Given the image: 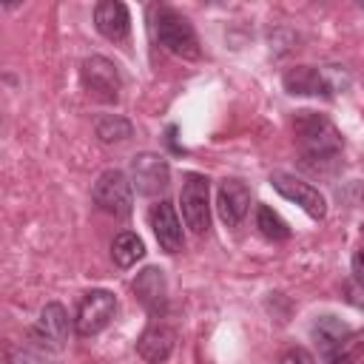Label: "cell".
<instances>
[{
    "mask_svg": "<svg viewBox=\"0 0 364 364\" xmlns=\"http://www.w3.org/2000/svg\"><path fill=\"white\" fill-rule=\"evenodd\" d=\"M293 131H296V148L301 156V165L316 171V173H327L338 165L341 156V134L336 131V125L316 111H299L293 119Z\"/></svg>",
    "mask_w": 364,
    "mask_h": 364,
    "instance_id": "obj_1",
    "label": "cell"
},
{
    "mask_svg": "<svg viewBox=\"0 0 364 364\" xmlns=\"http://www.w3.org/2000/svg\"><path fill=\"white\" fill-rule=\"evenodd\" d=\"M151 31H154V37L162 48H168L171 54H176L182 60H196L202 54L199 37H196L191 20L182 17L179 11L168 9V6H154L151 9Z\"/></svg>",
    "mask_w": 364,
    "mask_h": 364,
    "instance_id": "obj_2",
    "label": "cell"
},
{
    "mask_svg": "<svg viewBox=\"0 0 364 364\" xmlns=\"http://www.w3.org/2000/svg\"><path fill=\"white\" fill-rule=\"evenodd\" d=\"M91 199L94 205L114 216V219H125L131 216V208H134V193H131V179L122 173V171H105L100 173V179L94 182V191H91Z\"/></svg>",
    "mask_w": 364,
    "mask_h": 364,
    "instance_id": "obj_3",
    "label": "cell"
},
{
    "mask_svg": "<svg viewBox=\"0 0 364 364\" xmlns=\"http://www.w3.org/2000/svg\"><path fill=\"white\" fill-rule=\"evenodd\" d=\"M179 205H182V219L185 225L202 236L210 228V185L208 176L202 173H188L182 182V193H179Z\"/></svg>",
    "mask_w": 364,
    "mask_h": 364,
    "instance_id": "obj_4",
    "label": "cell"
},
{
    "mask_svg": "<svg viewBox=\"0 0 364 364\" xmlns=\"http://www.w3.org/2000/svg\"><path fill=\"white\" fill-rule=\"evenodd\" d=\"M117 316V296L111 290H88L77 307L74 330L77 336H97L102 333Z\"/></svg>",
    "mask_w": 364,
    "mask_h": 364,
    "instance_id": "obj_5",
    "label": "cell"
},
{
    "mask_svg": "<svg viewBox=\"0 0 364 364\" xmlns=\"http://www.w3.org/2000/svg\"><path fill=\"white\" fill-rule=\"evenodd\" d=\"M80 77H82V85L85 91L100 100V102H117L119 100V91H122V77H119V68L94 54V57H85L82 65H80Z\"/></svg>",
    "mask_w": 364,
    "mask_h": 364,
    "instance_id": "obj_6",
    "label": "cell"
},
{
    "mask_svg": "<svg viewBox=\"0 0 364 364\" xmlns=\"http://www.w3.org/2000/svg\"><path fill=\"white\" fill-rule=\"evenodd\" d=\"M270 185H273L284 199L296 202L310 219H324V213H327V202H324L321 191L313 188L310 182H304V179H299V176H293V173L276 171V173H270Z\"/></svg>",
    "mask_w": 364,
    "mask_h": 364,
    "instance_id": "obj_7",
    "label": "cell"
},
{
    "mask_svg": "<svg viewBox=\"0 0 364 364\" xmlns=\"http://www.w3.org/2000/svg\"><path fill=\"white\" fill-rule=\"evenodd\" d=\"M131 185L142 193V196H156L171 185V168L165 162V156L142 151L131 159Z\"/></svg>",
    "mask_w": 364,
    "mask_h": 364,
    "instance_id": "obj_8",
    "label": "cell"
},
{
    "mask_svg": "<svg viewBox=\"0 0 364 364\" xmlns=\"http://www.w3.org/2000/svg\"><path fill=\"white\" fill-rule=\"evenodd\" d=\"M282 85L293 97H333L336 94V82L330 80L327 68H316V65L287 68L282 77Z\"/></svg>",
    "mask_w": 364,
    "mask_h": 364,
    "instance_id": "obj_9",
    "label": "cell"
},
{
    "mask_svg": "<svg viewBox=\"0 0 364 364\" xmlns=\"http://www.w3.org/2000/svg\"><path fill=\"white\" fill-rule=\"evenodd\" d=\"M31 338L37 341V347L43 350H51V353H60L68 341V313L63 304L51 301L40 310V318L31 330Z\"/></svg>",
    "mask_w": 364,
    "mask_h": 364,
    "instance_id": "obj_10",
    "label": "cell"
},
{
    "mask_svg": "<svg viewBox=\"0 0 364 364\" xmlns=\"http://www.w3.org/2000/svg\"><path fill=\"white\" fill-rule=\"evenodd\" d=\"M148 225H151V230H154V236H156V242H159V247H162L165 253H179V250H182V245H185L182 222H179L176 208H173L171 202L162 199V202L151 205V210H148Z\"/></svg>",
    "mask_w": 364,
    "mask_h": 364,
    "instance_id": "obj_11",
    "label": "cell"
},
{
    "mask_svg": "<svg viewBox=\"0 0 364 364\" xmlns=\"http://www.w3.org/2000/svg\"><path fill=\"white\" fill-rule=\"evenodd\" d=\"M134 296L151 316H162L168 307V282L159 267H145L134 279Z\"/></svg>",
    "mask_w": 364,
    "mask_h": 364,
    "instance_id": "obj_12",
    "label": "cell"
},
{
    "mask_svg": "<svg viewBox=\"0 0 364 364\" xmlns=\"http://www.w3.org/2000/svg\"><path fill=\"white\" fill-rule=\"evenodd\" d=\"M94 26L97 31L111 40V43H122L131 31V14H128V6L119 3V0H102L94 6Z\"/></svg>",
    "mask_w": 364,
    "mask_h": 364,
    "instance_id": "obj_13",
    "label": "cell"
},
{
    "mask_svg": "<svg viewBox=\"0 0 364 364\" xmlns=\"http://www.w3.org/2000/svg\"><path fill=\"white\" fill-rule=\"evenodd\" d=\"M250 208V191L245 182L239 179H225L219 185V193H216V210H219V219L228 225V228H236L245 213Z\"/></svg>",
    "mask_w": 364,
    "mask_h": 364,
    "instance_id": "obj_14",
    "label": "cell"
},
{
    "mask_svg": "<svg viewBox=\"0 0 364 364\" xmlns=\"http://www.w3.org/2000/svg\"><path fill=\"white\" fill-rule=\"evenodd\" d=\"M173 347H176V333H173L168 324H162V321L148 324V327L142 330V336L136 338V353H139V358H145L148 364H162V361H168L171 353H173Z\"/></svg>",
    "mask_w": 364,
    "mask_h": 364,
    "instance_id": "obj_15",
    "label": "cell"
},
{
    "mask_svg": "<svg viewBox=\"0 0 364 364\" xmlns=\"http://www.w3.org/2000/svg\"><path fill=\"white\" fill-rule=\"evenodd\" d=\"M313 341L318 344V350L330 358V355H336V353H344V344H347V338H350V330H347V324L341 321V318H336V316H321L316 324H313Z\"/></svg>",
    "mask_w": 364,
    "mask_h": 364,
    "instance_id": "obj_16",
    "label": "cell"
},
{
    "mask_svg": "<svg viewBox=\"0 0 364 364\" xmlns=\"http://www.w3.org/2000/svg\"><path fill=\"white\" fill-rule=\"evenodd\" d=\"M142 256H145V245H142V239H139L136 233H131V230H122V233L111 242V259H114L119 267H131V264H136Z\"/></svg>",
    "mask_w": 364,
    "mask_h": 364,
    "instance_id": "obj_17",
    "label": "cell"
},
{
    "mask_svg": "<svg viewBox=\"0 0 364 364\" xmlns=\"http://www.w3.org/2000/svg\"><path fill=\"white\" fill-rule=\"evenodd\" d=\"M256 228L262 230V236H267V239H273V242H282V239L290 236L287 222H284L273 208H267V205H259V210H256Z\"/></svg>",
    "mask_w": 364,
    "mask_h": 364,
    "instance_id": "obj_18",
    "label": "cell"
},
{
    "mask_svg": "<svg viewBox=\"0 0 364 364\" xmlns=\"http://www.w3.org/2000/svg\"><path fill=\"white\" fill-rule=\"evenodd\" d=\"M131 122L125 119V117H117V114H108V117H100V122H97V136H100V142H122V139H128L131 136Z\"/></svg>",
    "mask_w": 364,
    "mask_h": 364,
    "instance_id": "obj_19",
    "label": "cell"
},
{
    "mask_svg": "<svg viewBox=\"0 0 364 364\" xmlns=\"http://www.w3.org/2000/svg\"><path fill=\"white\" fill-rule=\"evenodd\" d=\"M350 270H353V282L358 284V287H364V245L353 253V262H350Z\"/></svg>",
    "mask_w": 364,
    "mask_h": 364,
    "instance_id": "obj_20",
    "label": "cell"
},
{
    "mask_svg": "<svg viewBox=\"0 0 364 364\" xmlns=\"http://www.w3.org/2000/svg\"><path fill=\"white\" fill-rule=\"evenodd\" d=\"M279 364H313V355L307 350H301V347H293L279 358Z\"/></svg>",
    "mask_w": 364,
    "mask_h": 364,
    "instance_id": "obj_21",
    "label": "cell"
},
{
    "mask_svg": "<svg viewBox=\"0 0 364 364\" xmlns=\"http://www.w3.org/2000/svg\"><path fill=\"white\" fill-rule=\"evenodd\" d=\"M344 290H347V299H350L353 304H364V287H358L353 279L344 284Z\"/></svg>",
    "mask_w": 364,
    "mask_h": 364,
    "instance_id": "obj_22",
    "label": "cell"
},
{
    "mask_svg": "<svg viewBox=\"0 0 364 364\" xmlns=\"http://www.w3.org/2000/svg\"><path fill=\"white\" fill-rule=\"evenodd\" d=\"M327 364H353V355L350 353H336L327 358Z\"/></svg>",
    "mask_w": 364,
    "mask_h": 364,
    "instance_id": "obj_23",
    "label": "cell"
},
{
    "mask_svg": "<svg viewBox=\"0 0 364 364\" xmlns=\"http://www.w3.org/2000/svg\"><path fill=\"white\" fill-rule=\"evenodd\" d=\"M361 233H364V225H361Z\"/></svg>",
    "mask_w": 364,
    "mask_h": 364,
    "instance_id": "obj_24",
    "label": "cell"
}]
</instances>
